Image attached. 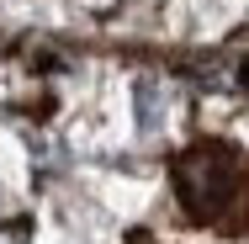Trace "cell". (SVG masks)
Instances as JSON below:
<instances>
[{"label": "cell", "mask_w": 249, "mask_h": 244, "mask_svg": "<svg viewBox=\"0 0 249 244\" xmlns=\"http://www.w3.org/2000/svg\"><path fill=\"white\" fill-rule=\"evenodd\" d=\"M175 191L180 202L191 207V212H212L223 196L233 191V170H228V159L223 154H180V165H175Z\"/></svg>", "instance_id": "cell-1"}, {"label": "cell", "mask_w": 249, "mask_h": 244, "mask_svg": "<svg viewBox=\"0 0 249 244\" xmlns=\"http://www.w3.org/2000/svg\"><path fill=\"white\" fill-rule=\"evenodd\" d=\"M133 106H138V128L143 133H159V122H164V85L154 75H143L133 85Z\"/></svg>", "instance_id": "cell-2"}, {"label": "cell", "mask_w": 249, "mask_h": 244, "mask_svg": "<svg viewBox=\"0 0 249 244\" xmlns=\"http://www.w3.org/2000/svg\"><path fill=\"white\" fill-rule=\"evenodd\" d=\"M0 244H27V228H21V223H11V228L0 234Z\"/></svg>", "instance_id": "cell-3"}]
</instances>
